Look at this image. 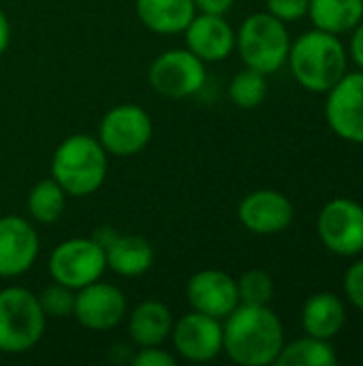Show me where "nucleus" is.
<instances>
[{"instance_id":"f257e3e1","label":"nucleus","mask_w":363,"mask_h":366,"mask_svg":"<svg viewBox=\"0 0 363 366\" xmlns=\"http://www.w3.org/2000/svg\"><path fill=\"white\" fill-rule=\"evenodd\" d=\"M285 347L280 317L267 307L237 305L223 324V352L242 366L276 365Z\"/></svg>"},{"instance_id":"f03ea898","label":"nucleus","mask_w":363,"mask_h":366,"mask_svg":"<svg viewBox=\"0 0 363 366\" xmlns=\"http://www.w3.org/2000/svg\"><path fill=\"white\" fill-rule=\"evenodd\" d=\"M287 62L302 88L329 92L347 75L349 51L336 34L315 28L291 41Z\"/></svg>"},{"instance_id":"7ed1b4c3","label":"nucleus","mask_w":363,"mask_h":366,"mask_svg":"<svg viewBox=\"0 0 363 366\" xmlns=\"http://www.w3.org/2000/svg\"><path fill=\"white\" fill-rule=\"evenodd\" d=\"M109 169L107 150L92 135H71L53 152L51 178L71 197H88L96 193Z\"/></svg>"},{"instance_id":"20e7f679","label":"nucleus","mask_w":363,"mask_h":366,"mask_svg":"<svg viewBox=\"0 0 363 366\" xmlns=\"http://www.w3.org/2000/svg\"><path fill=\"white\" fill-rule=\"evenodd\" d=\"M235 47L246 66L272 75L287 64L291 36L287 24L272 13H252L235 34Z\"/></svg>"},{"instance_id":"39448f33","label":"nucleus","mask_w":363,"mask_h":366,"mask_svg":"<svg viewBox=\"0 0 363 366\" xmlns=\"http://www.w3.org/2000/svg\"><path fill=\"white\" fill-rule=\"evenodd\" d=\"M47 317L39 298L26 287L0 290V352L26 354L43 339Z\"/></svg>"},{"instance_id":"423d86ee","label":"nucleus","mask_w":363,"mask_h":366,"mask_svg":"<svg viewBox=\"0 0 363 366\" xmlns=\"http://www.w3.org/2000/svg\"><path fill=\"white\" fill-rule=\"evenodd\" d=\"M205 62L188 47L163 51L148 71L152 90L165 99H188L205 86Z\"/></svg>"},{"instance_id":"0eeeda50","label":"nucleus","mask_w":363,"mask_h":366,"mask_svg":"<svg viewBox=\"0 0 363 366\" xmlns=\"http://www.w3.org/2000/svg\"><path fill=\"white\" fill-rule=\"evenodd\" d=\"M154 127L150 114L135 103L111 107L98 124V142L107 154L133 157L141 152L152 139Z\"/></svg>"},{"instance_id":"6e6552de","label":"nucleus","mask_w":363,"mask_h":366,"mask_svg":"<svg viewBox=\"0 0 363 366\" xmlns=\"http://www.w3.org/2000/svg\"><path fill=\"white\" fill-rule=\"evenodd\" d=\"M105 268V251L92 238H68L49 255L51 279L75 292L98 281Z\"/></svg>"},{"instance_id":"1a4fd4ad","label":"nucleus","mask_w":363,"mask_h":366,"mask_svg":"<svg viewBox=\"0 0 363 366\" xmlns=\"http://www.w3.org/2000/svg\"><path fill=\"white\" fill-rule=\"evenodd\" d=\"M317 234L329 253L340 257L359 255L363 251V206L349 197L327 202L319 212Z\"/></svg>"},{"instance_id":"9d476101","label":"nucleus","mask_w":363,"mask_h":366,"mask_svg":"<svg viewBox=\"0 0 363 366\" xmlns=\"http://www.w3.org/2000/svg\"><path fill=\"white\" fill-rule=\"evenodd\" d=\"M325 94V120L329 129L344 142L363 144V71H347Z\"/></svg>"},{"instance_id":"9b49d317","label":"nucleus","mask_w":363,"mask_h":366,"mask_svg":"<svg viewBox=\"0 0 363 366\" xmlns=\"http://www.w3.org/2000/svg\"><path fill=\"white\" fill-rule=\"evenodd\" d=\"M73 317L94 332L111 330L126 317V296L120 287L98 279L75 292Z\"/></svg>"},{"instance_id":"f8f14e48","label":"nucleus","mask_w":363,"mask_h":366,"mask_svg":"<svg viewBox=\"0 0 363 366\" xmlns=\"http://www.w3.org/2000/svg\"><path fill=\"white\" fill-rule=\"evenodd\" d=\"M175 352L188 362H210L223 354V320L193 311L171 330Z\"/></svg>"},{"instance_id":"ddd939ff","label":"nucleus","mask_w":363,"mask_h":366,"mask_svg":"<svg viewBox=\"0 0 363 366\" xmlns=\"http://www.w3.org/2000/svg\"><path fill=\"white\" fill-rule=\"evenodd\" d=\"M240 223L257 236L282 234L295 217L291 199L276 189H259L248 193L237 206Z\"/></svg>"},{"instance_id":"4468645a","label":"nucleus","mask_w":363,"mask_h":366,"mask_svg":"<svg viewBox=\"0 0 363 366\" xmlns=\"http://www.w3.org/2000/svg\"><path fill=\"white\" fill-rule=\"evenodd\" d=\"M39 234L30 221L6 214L0 217V277L13 279L28 272L39 257Z\"/></svg>"},{"instance_id":"2eb2a0df","label":"nucleus","mask_w":363,"mask_h":366,"mask_svg":"<svg viewBox=\"0 0 363 366\" xmlns=\"http://www.w3.org/2000/svg\"><path fill=\"white\" fill-rule=\"evenodd\" d=\"M186 298L193 311L205 313L216 320H225L240 305L237 283L223 270H199L186 285Z\"/></svg>"},{"instance_id":"dca6fc26","label":"nucleus","mask_w":363,"mask_h":366,"mask_svg":"<svg viewBox=\"0 0 363 366\" xmlns=\"http://www.w3.org/2000/svg\"><path fill=\"white\" fill-rule=\"evenodd\" d=\"M186 47L205 64L220 62L235 49V32L225 15L197 13L184 30Z\"/></svg>"},{"instance_id":"f3484780","label":"nucleus","mask_w":363,"mask_h":366,"mask_svg":"<svg viewBox=\"0 0 363 366\" xmlns=\"http://www.w3.org/2000/svg\"><path fill=\"white\" fill-rule=\"evenodd\" d=\"M173 330L171 309L160 300H143L128 315V337L137 347L163 345Z\"/></svg>"},{"instance_id":"a211bd4d","label":"nucleus","mask_w":363,"mask_h":366,"mask_svg":"<svg viewBox=\"0 0 363 366\" xmlns=\"http://www.w3.org/2000/svg\"><path fill=\"white\" fill-rule=\"evenodd\" d=\"M347 322V309L340 296L332 292H319L308 296L302 307V328L306 335L332 341Z\"/></svg>"},{"instance_id":"6ab92c4d","label":"nucleus","mask_w":363,"mask_h":366,"mask_svg":"<svg viewBox=\"0 0 363 366\" xmlns=\"http://www.w3.org/2000/svg\"><path fill=\"white\" fill-rule=\"evenodd\" d=\"M197 15L193 0H137L139 21L156 34H178Z\"/></svg>"},{"instance_id":"aec40b11","label":"nucleus","mask_w":363,"mask_h":366,"mask_svg":"<svg viewBox=\"0 0 363 366\" xmlns=\"http://www.w3.org/2000/svg\"><path fill=\"white\" fill-rule=\"evenodd\" d=\"M107 268L120 277H141L154 264L152 244L135 234H118L105 249Z\"/></svg>"},{"instance_id":"412c9836","label":"nucleus","mask_w":363,"mask_h":366,"mask_svg":"<svg viewBox=\"0 0 363 366\" xmlns=\"http://www.w3.org/2000/svg\"><path fill=\"white\" fill-rule=\"evenodd\" d=\"M308 17L315 28L340 36L363 19V0H310Z\"/></svg>"},{"instance_id":"4be33fe9","label":"nucleus","mask_w":363,"mask_h":366,"mask_svg":"<svg viewBox=\"0 0 363 366\" xmlns=\"http://www.w3.org/2000/svg\"><path fill=\"white\" fill-rule=\"evenodd\" d=\"M336 362L338 356L332 343L310 335L293 343H285L276 358L278 366H334Z\"/></svg>"},{"instance_id":"5701e85b","label":"nucleus","mask_w":363,"mask_h":366,"mask_svg":"<svg viewBox=\"0 0 363 366\" xmlns=\"http://www.w3.org/2000/svg\"><path fill=\"white\" fill-rule=\"evenodd\" d=\"M66 197L68 195L64 193V189L53 178L36 182L30 189L28 202H26L30 219L36 223H43V225L56 223L66 208Z\"/></svg>"},{"instance_id":"b1692460","label":"nucleus","mask_w":363,"mask_h":366,"mask_svg":"<svg viewBox=\"0 0 363 366\" xmlns=\"http://www.w3.org/2000/svg\"><path fill=\"white\" fill-rule=\"evenodd\" d=\"M267 97V79L263 73L246 66L237 71L229 84V99L242 107V109H252L261 105Z\"/></svg>"},{"instance_id":"393cba45","label":"nucleus","mask_w":363,"mask_h":366,"mask_svg":"<svg viewBox=\"0 0 363 366\" xmlns=\"http://www.w3.org/2000/svg\"><path fill=\"white\" fill-rule=\"evenodd\" d=\"M237 283V296L240 305H255V307H267L274 298V279L270 272L261 268L246 270Z\"/></svg>"},{"instance_id":"a878e982","label":"nucleus","mask_w":363,"mask_h":366,"mask_svg":"<svg viewBox=\"0 0 363 366\" xmlns=\"http://www.w3.org/2000/svg\"><path fill=\"white\" fill-rule=\"evenodd\" d=\"M36 298H39L41 311L45 313L47 320H66L75 311V290H71L62 283L53 281Z\"/></svg>"},{"instance_id":"bb28decb","label":"nucleus","mask_w":363,"mask_h":366,"mask_svg":"<svg viewBox=\"0 0 363 366\" xmlns=\"http://www.w3.org/2000/svg\"><path fill=\"white\" fill-rule=\"evenodd\" d=\"M267 13L278 17L280 21H297L308 15L310 0H265Z\"/></svg>"},{"instance_id":"cd10ccee","label":"nucleus","mask_w":363,"mask_h":366,"mask_svg":"<svg viewBox=\"0 0 363 366\" xmlns=\"http://www.w3.org/2000/svg\"><path fill=\"white\" fill-rule=\"evenodd\" d=\"M344 296L347 300L357 309L363 311V259L355 262L349 266L347 274H344Z\"/></svg>"},{"instance_id":"c85d7f7f","label":"nucleus","mask_w":363,"mask_h":366,"mask_svg":"<svg viewBox=\"0 0 363 366\" xmlns=\"http://www.w3.org/2000/svg\"><path fill=\"white\" fill-rule=\"evenodd\" d=\"M141 352L133 354L131 365L135 366H175V356L160 350V345L156 347H139Z\"/></svg>"},{"instance_id":"c756f323","label":"nucleus","mask_w":363,"mask_h":366,"mask_svg":"<svg viewBox=\"0 0 363 366\" xmlns=\"http://www.w3.org/2000/svg\"><path fill=\"white\" fill-rule=\"evenodd\" d=\"M349 58L363 71V19L351 30V43H349Z\"/></svg>"},{"instance_id":"7c9ffc66","label":"nucleus","mask_w":363,"mask_h":366,"mask_svg":"<svg viewBox=\"0 0 363 366\" xmlns=\"http://www.w3.org/2000/svg\"><path fill=\"white\" fill-rule=\"evenodd\" d=\"M197 13H210V15H225L235 0H193Z\"/></svg>"},{"instance_id":"2f4dec72","label":"nucleus","mask_w":363,"mask_h":366,"mask_svg":"<svg viewBox=\"0 0 363 366\" xmlns=\"http://www.w3.org/2000/svg\"><path fill=\"white\" fill-rule=\"evenodd\" d=\"M9 41H11V24H9L6 15L2 13V9H0V56L6 51Z\"/></svg>"},{"instance_id":"473e14b6","label":"nucleus","mask_w":363,"mask_h":366,"mask_svg":"<svg viewBox=\"0 0 363 366\" xmlns=\"http://www.w3.org/2000/svg\"><path fill=\"white\" fill-rule=\"evenodd\" d=\"M2 356H4V354H2V352H0V360H2Z\"/></svg>"}]
</instances>
